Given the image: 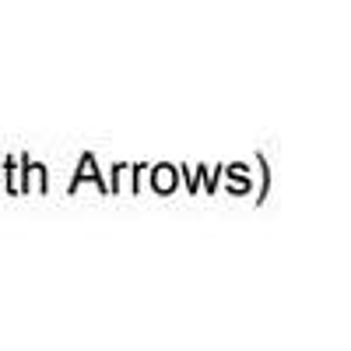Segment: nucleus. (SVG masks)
<instances>
[{
  "instance_id": "nucleus-1",
  "label": "nucleus",
  "mask_w": 351,
  "mask_h": 351,
  "mask_svg": "<svg viewBox=\"0 0 351 351\" xmlns=\"http://www.w3.org/2000/svg\"><path fill=\"white\" fill-rule=\"evenodd\" d=\"M165 186H172V172L165 176V169L158 172V190H165Z\"/></svg>"
}]
</instances>
